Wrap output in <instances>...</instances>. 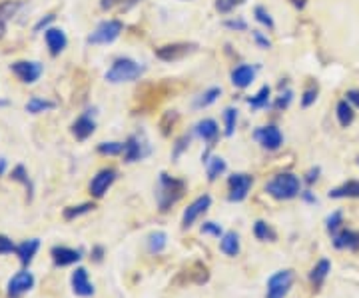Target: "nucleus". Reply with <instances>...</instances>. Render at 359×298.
<instances>
[{
  "instance_id": "f257e3e1",
  "label": "nucleus",
  "mask_w": 359,
  "mask_h": 298,
  "mask_svg": "<svg viewBox=\"0 0 359 298\" xmlns=\"http://www.w3.org/2000/svg\"><path fill=\"white\" fill-rule=\"evenodd\" d=\"M184 193H186V182L162 172L158 179V188H156V200H158L160 212H168L184 196Z\"/></svg>"
},
{
  "instance_id": "f03ea898",
  "label": "nucleus",
  "mask_w": 359,
  "mask_h": 298,
  "mask_svg": "<svg viewBox=\"0 0 359 298\" xmlns=\"http://www.w3.org/2000/svg\"><path fill=\"white\" fill-rule=\"evenodd\" d=\"M266 193L276 200H292L302 193V182L292 172H282L266 184Z\"/></svg>"
},
{
  "instance_id": "7ed1b4c3",
  "label": "nucleus",
  "mask_w": 359,
  "mask_h": 298,
  "mask_svg": "<svg viewBox=\"0 0 359 298\" xmlns=\"http://www.w3.org/2000/svg\"><path fill=\"white\" fill-rule=\"evenodd\" d=\"M144 68H142L136 60L132 58H118L114 65L110 66V70L106 72V80L112 84H120V82H132L136 78L142 77Z\"/></svg>"
},
{
  "instance_id": "20e7f679",
  "label": "nucleus",
  "mask_w": 359,
  "mask_h": 298,
  "mask_svg": "<svg viewBox=\"0 0 359 298\" xmlns=\"http://www.w3.org/2000/svg\"><path fill=\"white\" fill-rule=\"evenodd\" d=\"M294 286V271L285 268V271H278L271 274L268 280V294L266 298H285L287 292Z\"/></svg>"
},
{
  "instance_id": "39448f33",
  "label": "nucleus",
  "mask_w": 359,
  "mask_h": 298,
  "mask_svg": "<svg viewBox=\"0 0 359 298\" xmlns=\"http://www.w3.org/2000/svg\"><path fill=\"white\" fill-rule=\"evenodd\" d=\"M124 25L120 20H104L96 26V30L88 37L90 44H110L122 34Z\"/></svg>"
},
{
  "instance_id": "423d86ee",
  "label": "nucleus",
  "mask_w": 359,
  "mask_h": 298,
  "mask_svg": "<svg viewBox=\"0 0 359 298\" xmlns=\"http://www.w3.org/2000/svg\"><path fill=\"white\" fill-rule=\"evenodd\" d=\"M36 285V278L30 271H20L18 274H14L13 278L8 280L6 286V297L8 298H22L26 292H30Z\"/></svg>"
},
{
  "instance_id": "0eeeda50",
  "label": "nucleus",
  "mask_w": 359,
  "mask_h": 298,
  "mask_svg": "<svg viewBox=\"0 0 359 298\" xmlns=\"http://www.w3.org/2000/svg\"><path fill=\"white\" fill-rule=\"evenodd\" d=\"M196 51V44H188V42H176V44H166L156 48V58L164 60V63H176L186 58L188 54Z\"/></svg>"
},
{
  "instance_id": "6e6552de",
  "label": "nucleus",
  "mask_w": 359,
  "mask_h": 298,
  "mask_svg": "<svg viewBox=\"0 0 359 298\" xmlns=\"http://www.w3.org/2000/svg\"><path fill=\"white\" fill-rule=\"evenodd\" d=\"M252 184H254V179L250 174H244V172L231 174L230 179H228V186H230L228 198H230L231 202H242V200H245L248 193H250Z\"/></svg>"
},
{
  "instance_id": "1a4fd4ad",
  "label": "nucleus",
  "mask_w": 359,
  "mask_h": 298,
  "mask_svg": "<svg viewBox=\"0 0 359 298\" xmlns=\"http://www.w3.org/2000/svg\"><path fill=\"white\" fill-rule=\"evenodd\" d=\"M11 70H13L16 78L20 80V82H25V84H32V82H36L42 74V65L40 63H34V60H18V63H14L11 66Z\"/></svg>"
},
{
  "instance_id": "9d476101",
  "label": "nucleus",
  "mask_w": 359,
  "mask_h": 298,
  "mask_svg": "<svg viewBox=\"0 0 359 298\" xmlns=\"http://www.w3.org/2000/svg\"><path fill=\"white\" fill-rule=\"evenodd\" d=\"M212 205V196L204 195L200 196V198H196L190 207L184 210V216H182V226L184 228H190L194 222L198 221L200 216H204L205 212H208V208Z\"/></svg>"
},
{
  "instance_id": "9b49d317",
  "label": "nucleus",
  "mask_w": 359,
  "mask_h": 298,
  "mask_svg": "<svg viewBox=\"0 0 359 298\" xmlns=\"http://www.w3.org/2000/svg\"><path fill=\"white\" fill-rule=\"evenodd\" d=\"M116 176H118V174H116L114 169L100 170V172L90 181V195L94 196V198H102V196L108 193V188L114 184Z\"/></svg>"
},
{
  "instance_id": "f8f14e48",
  "label": "nucleus",
  "mask_w": 359,
  "mask_h": 298,
  "mask_svg": "<svg viewBox=\"0 0 359 298\" xmlns=\"http://www.w3.org/2000/svg\"><path fill=\"white\" fill-rule=\"evenodd\" d=\"M256 141L266 150H278L283 144V134L278 127L269 124V127H262V129L256 130Z\"/></svg>"
},
{
  "instance_id": "ddd939ff",
  "label": "nucleus",
  "mask_w": 359,
  "mask_h": 298,
  "mask_svg": "<svg viewBox=\"0 0 359 298\" xmlns=\"http://www.w3.org/2000/svg\"><path fill=\"white\" fill-rule=\"evenodd\" d=\"M70 283H72V290H74V294H76V297L88 298L94 294V285L90 283L88 271H86L84 266H78L76 271L72 273Z\"/></svg>"
},
{
  "instance_id": "4468645a",
  "label": "nucleus",
  "mask_w": 359,
  "mask_h": 298,
  "mask_svg": "<svg viewBox=\"0 0 359 298\" xmlns=\"http://www.w3.org/2000/svg\"><path fill=\"white\" fill-rule=\"evenodd\" d=\"M52 262L56 266H70V264H76L82 259L80 250L76 248H68V247H54L50 250Z\"/></svg>"
},
{
  "instance_id": "2eb2a0df",
  "label": "nucleus",
  "mask_w": 359,
  "mask_h": 298,
  "mask_svg": "<svg viewBox=\"0 0 359 298\" xmlns=\"http://www.w3.org/2000/svg\"><path fill=\"white\" fill-rule=\"evenodd\" d=\"M196 134L200 136V138H204V143H208V146L212 148L214 143L218 141V122L216 120H212V118H204V120H200L198 124H196Z\"/></svg>"
},
{
  "instance_id": "dca6fc26",
  "label": "nucleus",
  "mask_w": 359,
  "mask_h": 298,
  "mask_svg": "<svg viewBox=\"0 0 359 298\" xmlns=\"http://www.w3.org/2000/svg\"><path fill=\"white\" fill-rule=\"evenodd\" d=\"M256 78V68L250 65H240L231 70V84L236 89H248Z\"/></svg>"
},
{
  "instance_id": "f3484780",
  "label": "nucleus",
  "mask_w": 359,
  "mask_h": 298,
  "mask_svg": "<svg viewBox=\"0 0 359 298\" xmlns=\"http://www.w3.org/2000/svg\"><path fill=\"white\" fill-rule=\"evenodd\" d=\"M40 248V240L39 238H28L25 242H20L18 247H16V257L20 260V264L22 266H28L34 257H36V252H39Z\"/></svg>"
},
{
  "instance_id": "a211bd4d",
  "label": "nucleus",
  "mask_w": 359,
  "mask_h": 298,
  "mask_svg": "<svg viewBox=\"0 0 359 298\" xmlns=\"http://www.w3.org/2000/svg\"><path fill=\"white\" fill-rule=\"evenodd\" d=\"M94 130H96V122L92 120L90 112L76 118V122L72 124V134L76 136V141H86L88 136L94 134Z\"/></svg>"
},
{
  "instance_id": "6ab92c4d",
  "label": "nucleus",
  "mask_w": 359,
  "mask_h": 298,
  "mask_svg": "<svg viewBox=\"0 0 359 298\" xmlns=\"http://www.w3.org/2000/svg\"><path fill=\"white\" fill-rule=\"evenodd\" d=\"M146 155H148V150H144V144H142V141L136 134L130 136L128 141L124 143V160L126 162H136V160H140Z\"/></svg>"
},
{
  "instance_id": "aec40b11",
  "label": "nucleus",
  "mask_w": 359,
  "mask_h": 298,
  "mask_svg": "<svg viewBox=\"0 0 359 298\" xmlns=\"http://www.w3.org/2000/svg\"><path fill=\"white\" fill-rule=\"evenodd\" d=\"M46 44H48V48H50L52 56H56V54H60V52L66 48V34L60 30V28H48L46 30Z\"/></svg>"
},
{
  "instance_id": "412c9836",
  "label": "nucleus",
  "mask_w": 359,
  "mask_h": 298,
  "mask_svg": "<svg viewBox=\"0 0 359 298\" xmlns=\"http://www.w3.org/2000/svg\"><path fill=\"white\" fill-rule=\"evenodd\" d=\"M334 247L358 250L359 248V233H355V231H337V233L334 234Z\"/></svg>"
},
{
  "instance_id": "4be33fe9",
  "label": "nucleus",
  "mask_w": 359,
  "mask_h": 298,
  "mask_svg": "<svg viewBox=\"0 0 359 298\" xmlns=\"http://www.w3.org/2000/svg\"><path fill=\"white\" fill-rule=\"evenodd\" d=\"M18 8H20L18 0H4V2H0V39L6 32V22L13 18Z\"/></svg>"
},
{
  "instance_id": "5701e85b",
  "label": "nucleus",
  "mask_w": 359,
  "mask_h": 298,
  "mask_svg": "<svg viewBox=\"0 0 359 298\" xmlns=\"http://www.w3.org/2000/svg\"><path fill=\"white\" fill-rule=\"evenodd\" d=\"M219 250L228 257H238L240 254V236L236 233H224L219 238Z\"/></svg>"
},
{
  "instance_id": "b1692460",
  "label": "nucleus",
  "mask_w": 359,
  "mask_h": 298,
  "mask_svg": "<svg viewBox=\"0 0 359 298\" xmlns=\"http://www.w3.org/2000/svg\"><path fill=\"white\" fill-rule=\"evenodd\" d=\"M330 273H332V264H330V260H325V259L320 260V262L311 268V273H309V280H311V285L316 286V288H320Z\"/></svg>"
},
{
  "instance_id": "393cba45",
  "label": "nucleus",
  "mask_w": 359,
  "mask_h": 298,
  "mask_svg": "<svg viewBox=\"0 0 359 298\" xmlns=\"http://www.w3.org/2000/svg\"><path fill=\"white\" fill-rule=\"evenodd\" d=\"M330 198H359V182L349 181L330 193Z\"/></svg>"
},
{
  "instance_id": "a878e982",
  "label": "nucleus",
  "mask_w": 359,
  "mask_h": 298,
  "mask_svg": "<svg viewBox=\"0 0 359 298\" xmlns=\"http://www.w3.org/2000/svg\"><path fill=\"white\" fill-rule=\"evenodd\" d=\"M335 112H337V120H339V124H341V127H349V124L353 122V118H355L353 106H351L349 101H339V103H337V108H335Z\"/></svg>"
},
{
  "instance_id": "bb28decb",
  "label": "nucleus",
  "mask_w": 359,
  "mask_h": 298,
  "mask_svg": "<svg viewBox=\"0 0 359 298\" xmlns=\"http://www.w3.org/2000/svg\"><path fill=\"white\" fill-rule=\"evenodd\" d=\"M11 179H13L14 182H20V184L25 186L26 195H28V202H30V200H32V193H34V186H32V181L28 179V172H26L25 167L18 164V167L11 172Z\"/></svg>"
},
{
  "instance_id": "cd10ccee",
  "label": "nucleus",
  "mask_w": 359,
  "mask_h": 298,
  "mask_svg": "<svg viewBox=\"0 0 359 298\" xmlns=\"http://www.w3.org/2000/svg\"><path fill=\"white\" fill-rule=\"evenodd\" d=\"M205 167H208V181L214 182L219 174L226 172V160L222 156H212L210 160H205Z\"/></svg>"
},
{
  "instance_id": "c85d7f7f",
  "label": "nucleus",
  "mask_w": 359,
  "mask_h": 298,
  "mask_svg": "<svg viewBox=\"0 0 359 298\" xmlns=\"http://www.w3.org/2000/svg\"><path fill=\"white\" fill-rule=\"evenodd\" d=\"M168 245V236L166 233H162V231H156L148 236V250L150 252H154V254H160Z\"/></svg>"
},
{
  "instance_id": "c756f323",
  "label": "nucleus",
  "mask_w": 359,
  "mask_h": 298,
  "mask_svg": "<svg viewBox=\"0 0 359 298\" xmlns=\"http://www.w3.org/2000/svg\"><path fill=\"white\" fill-rule=\"evenodd\" d=\"M254 234H256L257 240H269V242H273L276 240V231L269 226L268 222L264 221H257L256 224H254Z\"/></svg>"
},
{
  "instance_id": "7c9ffc66",
  "label": "nucleus",
  "mask_w": 359,
  "mask_h": 298,
  "mask_svg": "<svg viewBox=\"0 0 359 298\" xmlns=\"http://www.w3.org/2000/svg\"><path fill=\"white\" fill-rule=\"evenodd\" d=\"M269 94H271V89H269V86H262L256 96H252V98L248 101V104H250L254 110H257V108H268Z\"/></svg>"
},
{
  "instance_id": "2f4dec72",
  "label": "nucleus",
  "mask_w": 359,
  "mask_h": 298,
  "mask_svg": "<svg viewBox=\"0 0 359 298\" xmlns=\"http://www.w3.org/2000/svg\"><path fill=\"white\" fill-rule=\"evenodd\" d=\"M94 202H84V205H78V207H68L65 208V221H74L82 214H88L94 210Z\"/></svg>"
},
{
  "instance_id": "473e14b6",
  "label": "nucleus",
  "mask_w": 359,
  "mask_h": 298,
  "mask_svg": "<svg viewBox=\"0 0 359 298\" xmlns=\"http://www.w3.org/2000/svg\"><path fill=\"white\" fill-rule=\"evenodd\" d=\"M50 108H54V103H50V101H42L39 96H34V98H30V101L26 103V110H28L30 115H39V112L50 110Z\"/></svg>"
},
{
  "instance_id": "72a5a7b5",
  "label": "nucleus",
  "mask_w": 359,
  "mask_h": 298,
  "mask_svg": "<svg viewBox=\"0 0 359 298\" xmlns=\"http://www.w3.org/2000/svg\"><path fill=\"white\" fill-rule=\"evenodd\" d=\"M222 94V91L219 89H210V91H205L198 101H196V108H205V106H210V104H214L216 101H218V96Z\"/></svg>"
},
{
  "instance_id": "f704fd0d",
  "label": "nucleus",
  "mask_w": 359,
  "mask_h": 298,
  "mask_svg": "<svg viewBox=\"0 0 359 298\" xmlns=\"http://www.w3.org/2000/svg\"><path fill=\"white\" fill-rule=\"evenodd\" d=\"M224 122H226V136H233L236 132V122H238V110L236 108H226L224 110Z\"/></svg>"
},
{
  "instance_id": "c9c22d12",
  "label": "nucleus",
  "mask_w": 359,
  "mask_h": 298,
  "mask_svg": "<svg viewBox=\"0 0 359 298\" xmlns=\"http://www.w3.org/2000/svg\"><path fill=\"white\" fill-rule=\"evenodd\" d=\"M98 153L104 156L124 155V143H102L98 144Z\"/></svg>"
},
{
  "instance_id": "e433bc0d",
  "label": "nucleus",
  "mask_w": 359,
  "mask_h": 298,
  "mask_svg": "<svg viewBox=\"0 0 359 298\" xmlns=\"http://www.w3.org/2000/svg\"><path fill=\"white\" fill-rule=\"evenodd\" d=\"M176 122H178V112H176V110H168V112H164V117H162V120H160L162 134L168 136V134H170V130L174 129V124H176Z\"/></svg>"
},
{
  "instance_id": "4c0bfd02",
  "label": "nucleus",
  "mask_w": 359,
  "mask_h": 298,
  "mask_svg": "<svg viewBox=\"0 0 359 298\" xmlns=\"http://www.w3.org/2000/svg\"><path fill=\"white\" fill-rule=\"evenodd\" d=\"M244 2L245 0H216V8H218V13L228 14V13H231L236 6L244 4Z\"/></svg>"
},
{
  "instance_id": "58836bf2",
  "label": "nucleus",
  "mask_w": 359,
  "mask_h": 298,
  "mask_svg": "<svg viewBox=\"0 0 359 298\" xmlns=\"http://www.w3.org/2000/svg\"><path fill=\"white\" fill-rule=\"evenodd\" d=\"M254 14H256L257 22H262V25L268 26V28H273V18L269 16V13L266 11V8H264V6H256Z\"/></svg>"
},
{
  "instance_id": "ea45409f",
  "label": "nucleus",
  "mask_w": 359,
  "mask_h": 298,
  "mask_svg": "<svg viewBox=\"0 0 359 298\" xmlns=\"http://www.w3.org/2000/svg\"><path fill=\"white\" fill-rule=\"evenodd\" d=\"M13 252L16 254V245L8 236L0 234V254H13Z\"/></svg>"
},
{
  "instance_id": "a19ab883",
  "label": "nucleus",
  "mask_w": 359,
  "mask_h": 298,
  "mask_svg": "<svg viewBox=\"0 0 359 298\" xmlns=\"http://www.w3.org/2000/svg\"><path fill=\"white\" fill-rule=\"evenodd\" d=\"M202 233L212 234V236H216V238H222V236H224L222 226L216 224V222H204V224H202Z\"/></svg>"
},
{
  "instance_id": "79ce46f5",
  "label": "nucleus",
  "mask_w": 359,
  "mask_h": 298,
  "mask_svg": "<svg viewBox=\"0 0 359 298\" xmlns=\"http://www.w3.org/2000/svg\"><path fill=\"white\" fill-rule=\"evenodd\" d=\"M341 221H344V216H341V212H334L330 219H327V231L332 234H335L339 231V226H341Z\"/></svg>"
},
{
  "instance_id": "37998d69",
  "label": "nucleus",
  "mask_w": 359,
  "mask_h": 298,
  "mask_svg": "<svg viewBox=\"0 0 359 298\" xmlns=\"http://www.w3.org/2000/svg\"><path fill=\"white\" fill-rule=\"evenodd\" d=\"M316 101H318V89L311 86V89H308V91L304 92V96H302V106H304V108H309Z\"/></svg>"
},
{
  "instance_id": "c03bdc74",
  "label": "nucleus",
  "mask_w": 359,
  "mask_h": 298,
  "mask_svg": "<svg viewBox=\"0 0 359 298\" xmlns=\"http://www.w3.org/2000/svg\"><path fill=\"white\" fill-rule=\"evenodd\" d=\"M292 96H294V94H292V91L282 92V94H280V98L276 101V104H273V106H276L278 110H282V108H287V106H290V103H292Z\"/></svg>"
},
{
  "instance_id": "a18cd8bd",
  "label": "nucleus",
  "mask_w": 359,
  "mask_h": 298,
  "mask_svg": "<svg viewBox=\"0 0 359 298\" xmlns=\"http://www.w3.org/2000/svg\"><path fill=\"white\" fill-rule=\"evenodd\" d=\"M188 144H190V136H182L178 143H176V146H174V153H172V158H178L186 148H188Z\"/></svg>"
},
{
  "instance_id": "49530a36",
  "label": "nucleus",
  "mask_w": 359,
  "mask_h": 298,
  "mask_svg": "<svg viewBox=\"0 0 359 298\" xmlns=\"http://www.w3.org/2000/svg\"><path fill=\"white\" fill-rule=\"evenodd\" d=\"M224 26L230 28V30H245V28H248V25H245L244 20H240V18H238V20H226Z\"/></svg>"
},
{
  "instance_id": "de8ad7c7",
  "label": "nucleus",
  "mask_w": 359,
  "mask_h": 298,
  "mask_svg": "<svg viewBox=\"0 0 359 298\" xmlns=\"http://www.w3.org/2000/svg\"><path fill=\"white\" fill-rule=\"evenodd\" d=\"M254 40H256L257 44H259V48H266V51H268L269 46H271V42H269V40L266 39L262 32H257V30H254Z\"/></svg>"
},
{
  "instance_id": "09e8293b",
  "label": "nucleus",
  "mask_w": 359,
  "mask_h": 298,
  "mask_svg": "<svg viewBox=\"0 0 359 298\" xmlns=\"http://www.w3.org/2000/svg\"><path fill=\"white\" fill-rule=\"evenodd\" d=\"M102 259H104V248L102 247L92 248V260H94V262H102Z\"/></svg>"
},
{
  "instance_id": "8fccbe9b",
  "label": "nucleus",
  "mask_w": 359,
  "mask_h": 298,
  "mask_svg": "<svg viewBox=\"0 0 359 298\" xmlns=\"http://www.w3.org/2000/svg\"><path fill=\"white\" fill-rule=\"evenodd\" d=\"M346 96H347V101H349V103L359 108V91H349Z\"/></svg>"
},
{
  "instance_id": "3c124183",
  "label": "nucleus",
  "mask_w": 359,
  "mask_h": 298,
  "mask_svg": "<svg viewBox=\"0 0 359 298\" xmlns=\"http://www.w3.org/2000/svg\"><path fill=\"white\" fill-rule=\"evenodd\" d=\"M118 2H122V0H102L100 6H102L104 11H110V8H114Z\"/></svg>"
},
{
  "instance_id": "603ef678",
  "label": "nucleus",
  "mask_w": 359,
  "mask_h": 298,
  "mask_svg": "<svg viewBox=\"0 0 359 298\" xmlns=\"http://www.w3.org/2000/svg\"><path fill=\"white\" fill-rule=\"evenodd\" d=\"M318 174H320V169H311L308 172V179H306V181H308L309 184H311V182H316L318 181Z\"/></svg>"
},
{
  "instance_id": "864d4df0",
  "label": "nucleus",
  "mask_w": 359,
  "mask_h": 298,
  "mask_svg": "<svg viewBox=\"0 0 359 298\" xmlns=\"http://www.w3.org/2000/svg\"><path fill=\"white\" fill-rule=\"evenodd\" d=\"M52 20H54V16H52V14H48L46 18H42V20H40V22H39V25H36V28H34V30H40L42 26H46V25H48V22H52Z\"/></svg>"
},
{
  "instance_id": "5fc2aeb1",
  "label": "nucleus",
  "mask_w": 359,
  "mask_h": 298,
  "mask_svg": "<svg viewBox=\"0 0 359 298\" xmlns=\"http://www.w3.org/2000/svg\"><path fill=\"white\" fill-rule=\"evenodd\" d=\"M4 169H6V160H4V158H0V176H2Z\"/></svg>"
},
{
  "instance_id": "6e6d98bb",
  "label": "nucleus",
  "mask_w": 359,
  "mask_h": 298,
  "mask_svg": "<svg viewBox=\"0 0 359 298\" xmlns=\"http://www.w3.org/2000/svg\"><path fill=\"white\" fill-rule=\"evenodd\" d=\"M358 164H359V158H358Z\"/></svg>"
}]
</instances>
